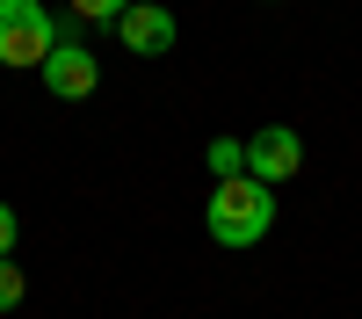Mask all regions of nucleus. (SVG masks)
Segmentation results:
<instances>
[{"instance_id":"1","label":"nucleus","mask_w":362,"mask_h":319,"mask_svg":"<svg viewBox=\"0 0 362 319\" xmlns=\"http://www.w3.org/2000/svg\"><path fill=\"white\" fill-rule=\"evenodd\" d=\"M203 225H210V240H218V247H261L268 225H276V189L254 182V174H232V182L210 189Z\"/></svg>"},{"instance_id":"2","label":"nucleus","mask_w":362,"mask_h":319,"mask_svg":"<svg viewBox=\"0 0 362 319\" xmlns=\"http://www.w3.org/2000/svg\"><path fill=\"white\" fill-rule=\"evenodd\" d=\"M58 37H66V22H51L44 0H0V66H15V73L37 66L44 73Z\"/></svg>"},{"instance_id":"3","label":"nucleus","mask_w":362,"mask_h":319,"mask_svg":"<svg viewBox=\"0 0 362 319\" xmlns=\"http://www.w3.org/2000/svg\"><path fill=\"white\" fill-rule=\"evenodd\" d=\"M44 87H51L58 102H87V95L102 87V66H95V51H87V44L73 37V29L51 44V58H44Z\"/></svg>"},{"instance_id":"4","label":"nucleus","mask_w":362,"mask_h":319,"mask_svg":"<svg viewBox=\"0 0 362 319\" xmlns=\"http://www.w3.org/2000/svg\"><path fill=\"white\" fill-rule=\"evenodd\" d=\"M297 167H305V138H297L290 124H268V131L247 138V174H254V182L276 189V182H290Z\"/></svg>"},{"instance_id":"5","label":"nucleus","mask_w":362,"mask_h":319,"mask_svg":"<svg viewBox=\"0 0 362 319\" xmlns=\"http://www.w3.org/2000/svg\"><path fill=\"white\" fill-rule=\"evenodd\" d=\"M116 37H124L131 58H167L181 29H174V8H160V0H131V15L116 22Z\"/></svg>"},{"instance_id":"6","label":"nucleus","mask_w":362,"mask_h":319,"mask_svg":"<svg viewBox=\"0 0 362 319\" xmlns=\"http://www.w3.org/2000/svg\"><path fill=\"white\" fill-rule=\"evenodd\" d=\"M210 174H218V182H232V174H247V138H210Z\"/></svg>"},{"instance_id":"7","label":"nucleus","mask_w":362,"mask_h":319,"mask_svg":"<svg viewBox=\"0 0 362 319\" xmlns=\"http://www.w3.org/2000/svg\"><path fill=\"white\" fill-rule=\"evenodd\" d=\"M73 15H80V22H109V29H116V22L131 15V0H73Z\"/></svg>"},{"instance_id":"8","label":"nucleus","mask_w":362,"mask_h":319,"mask_svg":"<svg viewBox=\"0 0 362 319\" xmlns=\"http://www.w3.org/2000/svg\"><path fill=\"white\" fill-rule=\"evenodd\" d=\"M22 298H29V276L15 269V261H0V312H15Z\"/></svg>"},{"instance_id":"9","label":"nucleus","mask_w":362,"mask_h":319,"mask_svg":"<svg viewBox=\"0 0 362 319\" xmlns=\"http://www.w3.org/2000/svg\"><path fill=\"white\" fill-rule=\"evenodd\" d=\"M15 232H22V225H15V211L0 203V261H15Z\"/></svg>"}]
</instances>
